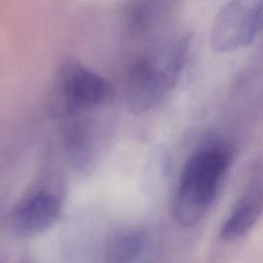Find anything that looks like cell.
Segmentation results:
<instances>
[{"label":"cell","mask_w":263,"mask_h":263,"mask_svg":"<svg viewBox=\"0 0 263 263\" xmlns=\"http://www.w3.org/2000/svg\"><path fill=\"white\" fill-rule=\"evenodd\" d=\"M230 162L228 147L220 143L203 146L188 157L171 204L179 225L193 227L204 218L219 195Z\"/></svg>","instance_id":"obj_1"},{"label":"cell","mask_w":263,"mask_h":263,"mask_svg":"<svg viewBox=\"0 0 263 263\" xmlns=\"http://www.w3.org/2000/svg\"><path fill=\"white\" fill-rule=\"evenodd\" d=\"M191 37L179 34L146 51L133 65L127 81V104L134 113L146 112L176 86L186 64Z\"/></svg>","instance_id":"obj_2"},{"label":"cell","mask_w":263,"mask_h":263,"mask_svg":"<svg viewBox=\"0 0 263 263\" xmlns=\"http://www.w3.org/2000/svg\"><path fill=\"white\" fill-rule=\"evenodd\" d=\"M110 86L96 72L75 61L64 62L53 81L51 110L58 119L95 111L108 101Z\"/></svg>","instance_id":"obj_3"},{"label":"cell","mask_w":263,"mask_h":263,"mask_svg":"<svg viewBox=\"0 0 263 263\" xmlns=\"http://www.w3.org/2000/svg\"><path fill=\"white\" fill-rule=\"evenodd\" d=\"M263 30V0H228L212 26L216 52H231L252 43Z\"/></svg>","instance_id":"obj_4"},{"label":"cell","mask_w":263,"mask_h":263,"mask_svg":"<svg viewBox=\"0 0 263 263\" xmlns=\"http://www.w3.org/2000/svg\"><path fill=\"white\" fill-rule=\"evenodd\" d=\"M95 111L79 112L60 120L61 137L69 162L79 172H88L97 164L104 143L102 123Z\"/></svg>","instance_id":"obj_5"},{"label":"cell","mask_w":263,"mask_h":263,"mask_svg":"<svg viewBox=\"0 0 263 263\" xmlns=\"http://www.w3.org/2000/svg\"><path fill=\"white\" fill-rule=\"evenodd\" d=\"M60 197L40 190L17 203L7 216V226L22 237L37 235L48 229L61 212Z\"/></svg>","instance_id":"obj_6"},{"label":"cell","mask_w":263,"mask_h":263,"mask_svg":"<svg viewBox=\"0 0 263 263\" xmlns=\"http://www.w3.org/2000/svg\"><path fill=\"white\" fill-rule=\"evenodd\" d=\"M263 213V162L250 172L245 188L231 213L220 228V237L232 241L246 235Z\"/></svg>","instance_id":"obj_7"},{"label":"cell","mask_w":263,"mask_h":263,"mask_svg":"<svg viewBox=\"0 0 263 263\" xmlns=\"http://www.w3.org/2000/svg\"><path fill=\"white\" fill-rule=\"evenodd\" d=\"M173 0H133L125 11V22L134 34H144L167 13Z\"/></svg>","instance_id":"obj_8"},{"label":"cell","mask_w":263,"mask_h":263,"mask_svg":"<svg viewBox=\"0 0 263 263\" xmlns=\"http://www.w3.org/2000/svg\"><path fill=\"white\" fill-rule=\"evenodd\" d=\"M146 246L145 233L138 229L122 231L110 240L107 263H135Z\"/></svg>","instance_id":"obj_9"},{"label":"cell","mask_w":263,"mask_h":263,"mask_svg":"<svg viewBox=\"0 0 263 263\" xmlns=\"http://www.w3.org/2000/svg\"><path fill=\"white\" fill-rule=\"evenodd\" d=\"M21 263H29V262H21Z\"/></svg>","instance_id":"obj_10"}]
</instances>
